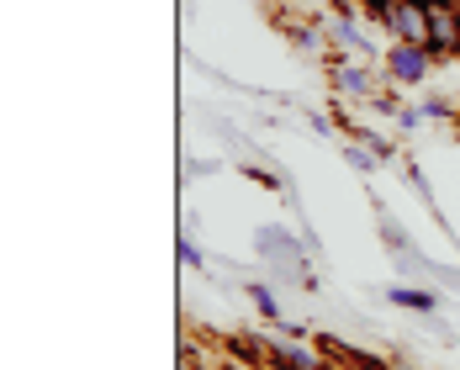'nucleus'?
Instances as JSON below:
<instances>
[{
	"mask_svg": "<svg viewBox=\"0 0 460 370\" xmlns=\"http://www.w3.org/2000/svg\"><path fill=\"white\" fill-rule=\"evenodd\" d=\"M254 254H260L265 265H286V276L296 280L302 291H313V286H318V280L302 270V243L280 228V223H260V228H254Z\"/></svg>",
	"mask_w": 460,
	"mask_h": 370,
	"instance_id": "obj_1",
	"label": "nucleus"
},
{
	"mask_svg": "<svg viewBox=\"0 0 460 370\" xmlns=\"http://www.w3.org/2000/svg\"><path fill=\"white\" fill-rule=\"evenodd\" d=\"M434 53L423 43H392L386 48V58H381V69H386V80L397 85V91H413V85H423L429 75H434Z\"/></svg>",
	"mask_w": 460,
	"mask_h": 370,
	"instance_id": "obj_2",
	"label": "nucleus"
},
{
	"mask_svg": "<svg viewBox=\"0 0 460 370\" xmlns=\"http://www.w3.org/2000/svg\"><path fill=\"white\" fill-rule=\"evenodd\" d=\"M381 27L392 43H423L429 38V0H386Z\"/></svg>",
	"mask_w": 460,
	"mask_h": 370,
	"instance_id": "obj_3",
	"label": "nucleus"
},
{
	"mask_svg": "<svg viewBox=\"0 0 460 370\" xmlns=\"http://www.w3.org/2000/svg\"><path fill=\"white\" fill-rule=\"evenodd\" d=\"M423 48L434 58H460V11L445 5V0H429V38Z\"/></svg>",
	"mask_w": 460,
	"mask_h": 370,
	"instance_id": "obj_4",
	"label": "nucleus"
},
{
	"mask_svg": "<svg viewBox=\"0 0 460 370\" xmlns=\"http://www.w3.org/2000/svg\"><path fill=\"white\" fill-rule=\"evenodd\" d=\"M328 80H333V91L349 95V101H376V95H381L376 75H370V58H349V53H344V58L333 64V75H328Z\"/></svg>",
	"mask_w": 460,
	"mask_h": 370,
	"instance_id": "obj_5",
	"label": "nucleus"
},
{
	"mask_svg": "<svg viewBox=\"0 0 460 370\" xmlns=\"http://www.w3.org/2000/svg\"><path fill=\"white\" fill-rule=\"evenodd\" d=\"M328 38L344 48L349 58H376V48H370V38H366V27H360V16H355V11H339V16L328 22Z\"/></svg>",
	"mask_w": 460,
	"mask_h": 370,
	"instance_id": "obj_6",
	"label": "nucleus"
},
{
	"mask_svg": "<svg viewBox=\"0 0 460 370\" xmlns=\"http://www.w3.org/2000/svg\"><path fill=\"white\" fill-rule=\"evenodd\" d=\"M386 302L402 307V313H418V318H434L439 313V296L423 291V286H386Z\"/></svg>",
	"mask_w": 460,
	"mask_h": 370,
	"instance_id": "obj_7",
	"label": "nucleus"
},
{
	"mask_svg": "<svg viewBox=\"0 0 460 370\" xmlns=\"http://www.w3.org/2000/svg\"><path fill=\"white\" fill-rule=\"evenodd\" d=\"M270 366L276 370H323L318 355H307L302 344H291V339H280V333H270Z\"/></svg>",
	"mask_w": 460,
	"mask_h": 370,
	"instance_id": "obj_8",
	"label": "nucleus"
},
{
	"mask_svg": "<svg viewBox=\"0 0 460 370\" xmlns=\"http://www.w3.org/2000/svg\"><path fill=\"white\" fill-rule=\"evenodd\" d=\"M243 296L254 302V313H260L270 328L286 323V313H280V296H276V286H270V280H243Z\"/></svg>",
	"mask_w": 460,
	"mask_h": 370,
	"instance_id": "obj_9",
	"label": "nucleus"
},
{
	"mask_svg": "<svg viewBox=\"0 0 460 370\" xmlns=\"http://www.w3.org/2000/svg\"><path fill=\"white\" fill-rule=\"evenodd\" d=\"M286 38H291L296 53H323V43H328V32L313 27V22H291V27H286Z\"/></svg>",
	"mask_w": 460,
	"mask_h": 370,
	"instance_id": "obj_10",
	"label": "nucleus"
},
{
	"mask_svg": "<svg viewBox=\"0 0 460 370\" xmlns=\"http://www.w3.org/2000/svg\"><path fill=\"white\" fill-rule=\"evenodd\" d=\"M344 159H349V170H360V175H370V170L381 164V154H376V148H366L360 138H355L349 148H344Z\"/></svg>",
	"mask_w": 460,
	"mask_h": 370,
	"instance_id": "obj_11",
	"label": "nucleus"
},
{
	"mask_svg": "<svg viewBox=\"0 0 460 370\" xmlns=\"http://www.w3.org/2000/svg\"><path fill=\"white\" fill-rule=\"evenodd\" d=\"M175 254H181V265H190V270H201V265H207V254H201V243H196V233H190V228L181 233Z\"/></svg>",
	"mask_w": 460,
	"mask_h": 370,
	"instance_id": "obj_12",
	"label": "nucleus"
},
{
	"mask_svg": "<svg viewBox=\"0 0 460 370\" xmlns=\"http://www.w3.org/2000/svg\"><path fill=\"white\" fill-rule=\"evenodd\" d=\"M418 111H423V122H445V117L456 111V101H450V95H429Z\"/></svg>",
	"mask_w": 460,
	"mask_h": 370,
	"instance_id": "obj_13",
	"label": "nucleus"
},
{
	"mask_svg": "<svg viewBox=\"0 0 460 370\" xmlns=\"http://www.w3.org/2000/svg\"><path fill=\"white\" fill-rule=\"evenodd\" d=\"M392 122H397L402 133H413L418 122H423V111H418V106H397V117H392Z\"/></svg>",
	"mask_w": 460,
	"mask_h": 370,
	"instance_id": "obj_14",
	"label": "nucleus"
},
{
	"mask_svg": "<svg viewBox=\"0 0 460 370\" xmlns=\"http://www.w3.org/2000/svg\"><path fill=\"white\" fill-rule=\"evenodd\" d=\"M280 339H291V344H307V323H276Z\"/></svg>",
	"mask_w": 460,
	"mask_h": 370,
	"instance_id": "obj_15",
	"label": "nucleus"
},
{
	"mask_svg": "<svg viewBox=\"0 0 460 370\" xmlns=\"http://www.w3.org/2000/svg\"><path fill=\"white\" fill-rule=\"evenodd\" d=\"M355 5H360V11H366L370 22H381V11H386V0H355Z\"/></svg>",
	"mask_w": 460,
	"mask_h": 370,
	"instance_id": "obj_16",
	"label": "nucleus"
},
{
	"mask_svg": "<svg viewBox=\"0 0 460 370\" xmlns=\"http://www.w3.org/2000/svg\"><path fill=\"white\" fill-rule=\"evenodd\" d=\"M456 11H460V5H456Z\"/></svg>",
	"mask_w": 460,
	"mask_h": 370,
	"instance_id": "obj_17",
	"label": "nucleus"
}]
</instances>
